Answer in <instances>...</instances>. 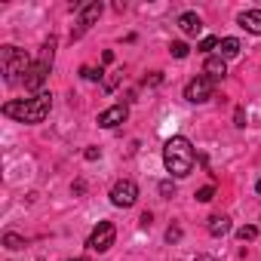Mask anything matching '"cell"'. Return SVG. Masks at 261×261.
I'll return each instance as SVG.
<instances>
[{"mask_svg": "<svg viewBox=\"0 0 261 261\" xmlns=\"http://www.w3.org/2000/svg\"><path fill=\"white\" fill-rule=\"evenodd\" d=\"M163 166H166V172L175 175V178L191 175L194 166H197V151H194V145H191L185 136L166 139V145H163Z\"/></svg>", "mask_w": 261, "mask_h": 261, "instance_id": "1", "label": "cell"}, {"mask_svg": "<svg viewBox=\"0 0 261 261\" xmlns=\"http://www.w3.org/2000/svg\"><path fill=\"white\" fill-rule=\"evenodd\" d=\"M49 111H53V95L49 92H40L34 98H13V101L4 105V114L7 117H13L19 123H31V126L34 123H43L49 117Z\"/></svg>", "mask_w": 261, "mask_h": 261, "instance_id": "2", "label": "cell"}, {"mask_svg": "<svg viewBox=\"0 0 261 261\" xmlns=\"http://www.w3.org/2000/svg\"><path fill=\"white\" fill-rule=\"evenodd\" d=\"M0 65H4L7 83H19V80H25V74L31 71L34 62H31L28 53L19 49V46H0Z\"/></svg>", "mask_w": 261, "mask_h": 261, "instance_id": "3", "label": "cell"}, {"mask_svg": "<svg viewBox=\"0 0 261 261\" xmlns=\"http://www.w3.org/2000/svg\"><path fill=\"white\" fill-rule=\"evenodd\" d=\"M53 49H56V40H49L46 46H43V56L31 65V71L25 74V89H31V92H43V83H46V77H49V68H53Z\"/></svg>", "mask_w": 261, "mask_h": 261, "instance_id": "4", "label": "cell"}, {"mask_svg": "<svg viewBox=\"0 0 261 261\" xmlns=\"http://www.w3.org/2000/svg\"><path fill=\"white\" fill-rule=\"evenodd\" d=\"M114 240H117V227L111 224V221H98L95 224V230L89 233V240H86V249L89 252H108L111 246H114Z\"/></svg>", "mask_w": 261, "mask_h": 261, "instance_id": "5", "label": "cell"}, {"mask_svg": "<svg viewBox=\"0 0 261 261\" xmlns=\"http://www.w3.org/2000/svg\"><path fill=\"white\" fill-rule=\"evenodd\" d=\"M136 200H139V185H136V181L123 178V181H117V185L111 188V203H114L117 209H129V206H136Z\"/></svg>", "mask_w": 261, "mask_h": 261, "instance_id": "6", "label": "cell"}, {"mask_svg": "<svg viewBox=\"0 0 261 261\" xmlns=\"http://www.w3.org/2000/svg\"><path fill=\"white\" fill-rule=\"evenodd\" d=\"M212 92H215V83H212L206 74L194 77V80L185 86V98H188L191 105H203V101H209V98H212Z\"/></svg>", "mask_w": 261, "mask_h": 261, "instance_id": "7", "label": "cell"}, {"mask_svg": "<svg viewBox=\"0 0 261 261\" xmlns=\"http://www.w3.org/2000/svg\"><path fill=\"white\" fill-rule=\"evenodd\" d=\"M126 117H129V108L126 105H111V108H105L98 114V126L101 129H114V126L126 123Z\"/></svg>", "mask_w": 261, "mask_h": 261, "instance_id": "8", "label": "cell"}, {"mask_svg": "<svg viewBox=\"0 0 261 261\" xmlns=\"http://www.w3.org/2000/svg\"><path fill=\"white\" fill-rule=\"evenodd\" d=\"M101 10H105V7L98 4V0H92V4H86V7H80V28L74 31V37H80V34H83V31H86V28H89L92 22H98V16H101Z\"/></svg>", "mask_w": 261, "mask_h": 261, "instance_id": "9", "label": "cell"}, {"mask_svg": "<svg viewBox=\"0 0 261 261\" xmlns=\"http://www.w3.org/2000/svg\"><path fill=\"white\" fill-rule=\"evenodd\" d=\"M203 74H206L212 83H218V80H224V77H227V62H224L221 56H209V59H206V65H203Z\"/></svg>", "mask_w": 261, "mask_h": 261, "instance_id": "10", "label": "cell"}, {"mask_svg": "<svg viewBox=\"0 0 261 261\" xmlns=\"http://www.w3.org/2000/svg\"><path fill=\"white\" fill-rule=\"evenodd\" d=\"M178 28H181L185 37H200V31H203V19H200L197 13H181V16H178Z\"/></svg>", "mask_w": 261, "mask_h": 261, "instance_id": "11", "label": "cell"}, {"mask_svg": "<svg viewBox=\"0 0 261 261\" xmlns=\"http://www.w3.org/2000/svg\"><path fill=\"white\" fill-rule=\"evenodd\" d=\"M240 28H246L249 34H261V10H246L240 13Z\"/></svg>", "mask_w": 261, "mask_h": 261, "instance_id": "12", "label": "cell"}, {"mask_svg": "<svg viewBox=\"0 0 261 261\" xmlns=\"http://www.w3.org/2000/svg\"><path fill=\"white\" fill-rule=\"evenodd\" d=\"M240 49H243V46H240L237 37H221V43H218V56H221L224 62H227V59H237Z\"/></svg>", "mask_w": 261, "mask_h": 261, "instance_id": "13", "label": "cell"}, {"mask_svg": "<svg viewBox=\"0 0 261 261\" xmlns=\"http://www.w3.org/2000/svg\"><path fill=\"white\" fill-rule=\"evenodd\" d=\"M206 227H209L212 237H224V233H230V218L227 215H212Z\"/></svg>", "mask_w": 261, "mask_h": 261, "instance_id": "14", "label": "cell"}, {"mask_svg": "<svg viewBox=\"0 0 261 261\" xmlns=\"http://www.w3.org/2000/svg\"><path fill=\"white\" fill-rule=\"evenodd\" d=\"M4 246L13 249V252H16V249H25V237H19V233L10 230V233H4Z\"/></svg>", "mask_w": 261, "mask_h": 261, "instance_id": "15", "label": "cell"}, {"mask_svg": "<svg viewBox=\"0 0 261 261\" xmlns=\"http://www.w3.org/2000/svg\"><path fill=\"white\" fill-rule=\"evenodd\" d=\"M101 74H105V71H101V68H92V65H83V68H80V77H83V80H101Z\"/></svg>", "mask_w": 261, "mask_h": 261, "instance_id": "16", "label": "cell"}, {"mask_svg": "<svg viewBox=\"0 0 261 261\" xmlns=\"http://www.w3.org/2000/svg\"><path fill=\"white\" fill-rule=\"evenodd\" d=\"M218 43H221L218 37H203V40L197 43V49H200V53H212V49H218Z\"/></svg>", "mask_w": 261, "mask_h": 261, "instance_id": "17", "label": "cell"}, {"mask_svg": "<svg viewBox=\"0 0 261 261\" xmlns=\"http://www.w3.org/2000/svg\"><path fill=\"white\" fill-rule=\"evenodd\" d=\"M169 53H172L175 59H188V53H191V46H188V43H181V40H175V43L169 46Z\"/></svg>", "mask_w": 261, "mask_h": 261, "instance_id": "18", "label": "cell"}, {"mask_svg": "<svg viewBox=\"0 0 261 261\" xmlns=\"http://www.w3.org/2000/svg\"><path fill=\"white\" fill-rule=\"evenodd\" d=\"M212 197H215V185H206V188L197 191V200H200V203H209Z\"/></svg>", "mask_w": 261, "mask_h": 261, "instance_id": "19", "label": "cell"}, {"mask_svg": "<svg viewBox=\"0 0 261 261\" xmlns=\"http://www.w3.org/2000/svg\"><path fill=\"white\" fill-rule=\"evenodd\" d=\"M237 237H240L243 243H246V240H255V237H258V227H252V224H246V227H240V230H237Z\"/></svg>", "mask_w": 261, "mask_h": 261, "instance_id": "20", "label": "cell"}, {"mask_svg": "<svg viewBox=\"0 0 261 261\" xmlns=\"http://www.w3.org/2000/svg\"><path fill=\"white\" fill-rule=\"evenodd\" d=\"M160 194L163 197H175V185L172 181H160Z\"/></svg>", "mask_w": 261, "mask_h": 261, "instance_id": "21", "label": "cell"}, {"mask_svg": "<svg viewBox=\"0 0 261 261\" xmlns=\"http://www.w3.org/2000/svg\"><path fill=\"white\" fill-rule=\"evenodd\" d=\"M166 240H169V243H178V240H181V227H169V230H166Z\"/></svg>", "mask_w": 261, "mask_h": 261, "instance_id": "22", "label": "cell"}, {"mask_svg": "<svg viewBox=\"0 0 261 261\" xmlns=\"http://www.w3.org/2000/svg\"><path fill=\"white\" fill-rule=\"evenodd\" d=\"M117 83H120V74H111V77L105 80V89H117Z\"/></svg>", "mask_w": 261, "mask_h": 261, "instance_id": "23", "label": "cell"}, {"mask_svg": "<svg viewBox=\"0 0 261 261\" xmlns=\"http://www.w3.org/2000/svg\"><path fill=\"white\" fill-rule=\"evenodd\" d=\"M233 120H237V126L243 129V126H246V111H243V108H237V114H233Z\"/></svg>", "mask_w": 261, "mask_h": 261, "instance_id": "24", "label": "cell"}, {"mask_svg": "<svg viewBox=\"0 0 261 261\" xmlns=\"http://www.w3.org/2000/svg\"><path fill=\"white\" fill-rule=\"evenodd\" d=\"M83 157H86V160H98V157H101V151H98V148H86V154H83Z\"/></svg>", "mask_w": 261, "mask_h": 261, "instance_id": "25", "label": "cell"}, {"mask_svg": "<svg viewBox=\"0 0 261 261\" xmlns=\"http://www.w3.org/2000/svg\"><path fill=\"white\" fill-rule=\"evenodd\" d=\"M194 261H215V258H212V255H197Z\"/></svg>", "mask_w": 261, "mask_h": 261, "instance_id": "26", "label": "cell"}, {"mask_svg": "<svg viewBox=\"0 0 261 261\" xmlns=\"http://www.w3.org/2000/svg\"><path fill=\"white\" fill-rule=\"evenodd\" d=\"M255 191H258V194H261V178H258V185H255Z\"/></svg>", "mask_w": 261, "mask_h": 261, "instance_id": "27", "label": "cell"}, {"mask_svg": "<svg viewBox=\"0 0 261 261\" xmlns=\"http://www.w3.org/2000/svg\"><path fill=\"white\" fill-rule=\"evenodd\" d=\"M71 261H86V258H71Z\"/></svg>", "mask_w": 261, "mask_h": 261, "instance_id": "28", "label": "cell"}]
</instances>
